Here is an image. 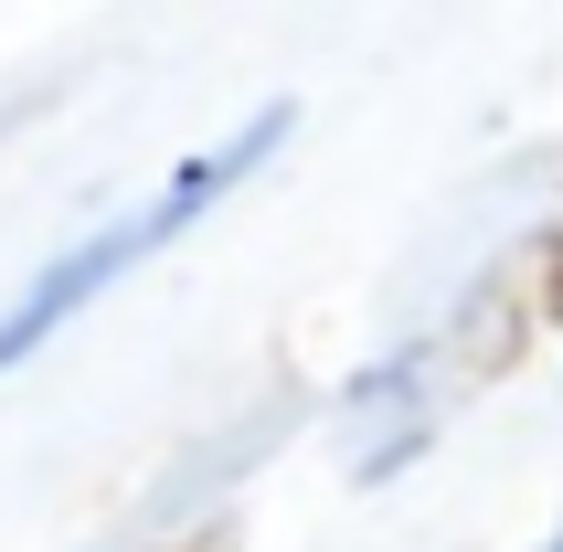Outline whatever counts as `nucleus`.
<instances>
[{"instance_id":"1","label":"nucleus","mask_w":563,"mask_h":552,"mask_svg":"<svg viewBox=\"0 0 563 552\" xmlns=\"http://www.w3.org/2000/svg\"><path fill=\"white\" fill-rule=\"evenodd\" d=\"M277 139H287V118H277V107H266V118H255L245 139H234V150L191 159V170H181V181H170V191H159L150 213H128V223H96L86 245H64L54 266H43V276H32V287H22V308L0 319V372L22 362V351H43V340H54L64 319H75V308L96 298V287H118V276L139 266V255H159V245H170V234H181L191 213H202V202H223V191L245 181V170H255V159H266V150H277Z\"/></svg>"}]
</instances>
